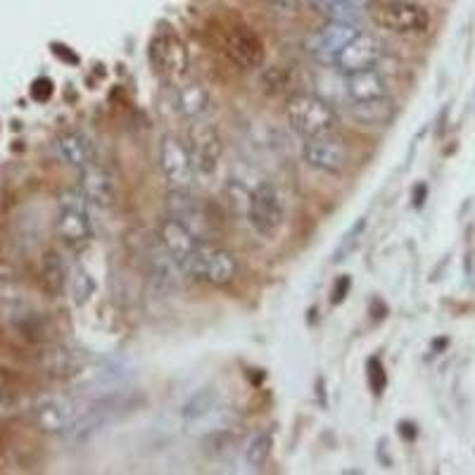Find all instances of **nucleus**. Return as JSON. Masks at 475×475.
Wrapping results in <instances>:
<instances>
[{
  "mask_svg": "<svg viewBox=\"0 0 475 475\" xmlns=\"http://www.w3.org/2000/svg\"><path fill=\"white\" fill-rule=\"evenodd\" d=\"M366 14L376 27L395 36L416 39L430 31V13L414 0H366Z\"/></svg>",
  "mask_w": 475,
  "mask_h": 475,
  "instance_id": "f257e3e1",
  "label": "nucleus"
},
{
  "mask_svg": "<svg viewBox=\"0 0 475 475\" xmlns=\"http://www.w3.org/2000/svg\"><path fill=\"white\" fill-rule=\"evenodd\" d=\"M285 119L302 139L336 133L340 126L333 103L317 93H295L285 103Z\"/></svg>",
  "mask_w": 475,
  "mask_h": 475,
  "instance_id": "f03ea898",
  "label": "nucleus"
},
{
  "mask_svg": "<svg viewBox=\"0 0 475 475\" xmlns=\"http://www.w3.org/2000/svg\"><path fill=\"white\" fill-rule=\"evenodd\" d=\"M148 59H150L152 72L157 74V79L169 88L181 86L188 81L191 74V55L188 48L176 33L162 31L150 40L148 48Z\"/></svg>",
  "mask_w": 475,
  "mask_h": 475,
  "instance_id": "7ed1b4c3",
  "label": "nucleus"
},
{
  "mask_svg": "<svg viewBox=\"0 0 475 475\" xmlns=\"http://www.w3.org/2000/svg\"><path fill=\"white\" fill-rule=\"evenodd\" d=\"M247 221L257 236L276 238L285 224V198L281 188L271 181H262L247 195Z\"/></svg>",
  "mask_w": 475,
  "mask_h": 475,
  "instance_id": "20e7f679",
  "label": "nucleus"
},
{
  "mask_svg": "<svg viewBox=\"0 0 475 475\" xmlns=\"http://www.w3.org/2000/svg\"><path fill=\"white\" fill-rule=\"evenodd\" d=\"M185 276L200 281V283L221 288L238 278V259L231 250H226L224 245L214 243V240H202Z\"/></svg>",
  "mask_w": 475,
  "mask_h": 475,
  "instance_id": "39448f33",
  "label": "nucleus"
},
{
  "mask_svg": "<svg viewBox=\"0 0 475 475\" xmlns=\"http://www.w3.org/2000/svg\"><path fill=\"white\" fill-rule=\"evenodd\" d=\"M166 207H169V217L178 219L195 236L202 240H214V217L210 207L193 195L191 188H172L166 195Z\"/></svg>",
  "mask_w": 475,
  "mask_h": 475,
  "instance_id": "423d86ee",
  "label": "nucleus"
},
{
  "mask_svg": "<svg viewBox=\"0 0 475 475\" xmlns=\"http://www.w3.org/2000/svg\"><path fill=\"white\" fill-rule=\"evenodd\" d=\"M185 146L191 150L195 172L202 174V176L217 172L219 159H221V152H224V143H221V136H219L214 126L202 121V119L191 121L188 136H185Z\"/></svg>",
  "mask_w": 475,
  "mask_h": 475,
  "instance_id": "0eeeda50",
  "label": "nucleus"
},
{
  "mask_svg": "<svg viewBox=\"0 0 475 475\" xmlns=\"http://www.w3.org/2000/svg\"><path fill=\"white\" fill-rule=\"evenodd\" d=\"M159 169L172 188H191L198 172L184 139L166 133L159 143Z\"/></svg>",
  "mask_w": 475,
  "mask_h": 475,
  "instance_id": "6e6552de",
  "label": "nucleus"
},
{
  "mask_svg": "<svg viewBox=\"0 0 475 475\" xmlns=\"http://www.w3.org/2000/svg\"><path fill=\"white\" fill-rule=\"evenodd\" d=\"M362 29L356 24H343V22H326L324 27L317 29L307 39V53L311 59H317L318 65L336 67L337 55L343 53V48L354 39Z\"/></svg>",
  "mask_w": 475,
  "mask_h": 475,
  "instance_id": "1a4fd4ad",
  "label": "nucleus"
},
{
  "mask_svg": "<svg viewBox=\"0 0 475 475\" xmlns=\"http://www.w3.org/2000/svg\"><path fill=\"white\" fill-rule=\"evenodd\" d=\"M304 162L324 174H343L350 165V150L336 133L317 136V139H304L302 146Z\"/></svg>",
  "mask_w": 475,
  "mask_h": 475,
  "instance_id": "9d476101",
  "label": "nucleus"
},
{
  "mask_svg": "<svg viewBox=\"0 0 475 475\" xmlns=\"http://www.w3.org/2000/svg\"><path fill=\"white\" fill-rule=\"evenodd\" d=\"M159 233V245L165 247V252L174 259V264L178 266L181 273L188 271V266L193 264V259L198 255V247L202 243V238H198L191 229H185L178 219L166 217L157 229Z\"/></svg>",
  "mask_w": 475,
  "mask_h": 475,
  "instance_id": "9b49d317",
  "label": "nucleus"
},
{
  "mask_svg": "<svg viewBox=\"0 0 475 475\" xmlns=\"http://www.w3.org/2000/svg\"><path fill=\"white\" fill-rule=\"evenodd\" d=\"M55 229H58L59 240L74 250L79 247H86L93 240V224L91 217H88L86 207L79 198H65L59 202L58 211V221H55Z\"/></svg>",
  "mask_w": 475,
  "mask_h": 475,
  "instance_id": "f8f14e48",
  "label": "nucleus"
},
{
  "mask_svg": "<svg viewBox=\"0 0 475 475\" xmlns=\"http://www.w3.org/2000/svg\"><path fill=\"white\" fill-rule=\"evenodd\" d=\"M226 53L243 69H259L266 59L264 40L247 24H238L226 36Z\"/></svg>",
  "mask_w": 475,
  "mask_h": 475,
  "instance_id": "ddd939ff",
  "label": "nucleus"
},
{
  "mask_svg": "<svg viewBox=\"0 0 475 475\" xmlns=\"http://www.w3.org/2000/svg\"><path fill=\"white\" fill-rule=\"evenodd\" d=\"M383 58V46L373 33L359 31L354 39L343 48V53L337 55L336 69L340 74H352L359 69H371L376 67Z\"/></svg>",
  "mask_w": 475,
  "mask_h": 475,
  "instance_id": "4468645a",
  "label": "nucleus"
},
{
  "mask_svg": "<svg viewBox=\"0 0 475 475\" xmlns=\"http://www.w3.org/2000/svg\"><path fill=\"white\" fill-rule=\"evenodd\" d=\"M79 188L81 198L98 207H110L117 200V181H114L112 174L107 172L105 166L95 165V162L81 169Z\"/></svg>",
  "mask_w": 475,
  "mask_h": 475,
  "instance_id": "2eb2a0df",
  "label": "nucleus"
},
{
  "mask_svg": "<svg viewBox=\"0 0 475 475\" xmlns=\"http://www.w3.org/2000/svg\"><path fill=\"white\" fill-rule=\"evenodd\" d=\"M174 110L188 121L202 119L211 110V95L198 81H184L181 86L172 88Z\"/></svg>",
  "mask_w": 475,
  "mask_h": 475,
  "instance_id": "dca6fc26",
  "label": "nucleus"
},
{
  "mask_svg": "<svg viewBox=\"0 0 475 475\" xmlns=\"http://www.w3.org/2000/svg\"><path fill=\"white\" fill-rule=\"evenodd\" d=\"M345 95L350 98V103L385 98L388 95V81L378 74L376 67L345 74Z\"/></svg>",
  "mask_w": 475,
  "mask_h": 475,
  "instance_id": "f3484780",
  "label": "nucleus"
},
{
  "mask_svg": "<svg viewBox=\"0 0 475 475\" xmlns=\"http://www.w3.org/2000/svg\"><path fill=\"white\" fill-rule=\"evenodd\" d=\"M55 148H58L59 157L65 159V165L76 166V169H84V166L95 162V148H93L91 139H88L86 133L81 131L59 133L58 140H55Z\"/></svg>",
  "mask_w": 475,
  "mask_h": 475,
  "instance_id": "a211bd4d",
  "label": "nucleus"
},
{
  "mask_svg": "<svg viewBox=\"0 0 475 475\" xmlns=\"http://www.w3.org/2000/svg\"><path fill=\"white\" fill-rule=\"evenodd\" d=\"M36 423L46 433H67L76 428V409L65 399H48L36 409Z\"/></svg>",
  "mask_w": 475,
  "mask_h": 475,
  "instance_id": "6ab92c4d",
  "label": "nucleus"
},
{
  "mask_svg": "<svg viewBox=\"0 0 475 475\" xmlns=\"http://www.w3.org/2000/svg\"><path fill=\"white\" fill-rule=\"evenodd\" d=\"M350 114L363 126H388L397 117V107L385 95V98L363 100V103H350Z\"/></svg>",
  "mask_w": 475,
  "mask_h": 475,
  "instance_id": "aec40b11",
  "label": "nucleus"
},
{
  "mask_svg": "<svg viewBox=\"0 0 475 475\" xmlns=\"http://www.w3.org/2000/svg\"><path fill=\"white\" fill-rule=\"evenodd\" d=\"M309 5L326 22H343V24L359 27V20H362V7L356 0H309Z\"/></svg>",
  "mask_w": 475,
  "mask_h": 475,
  "instance_id": "412c9836",
  "label": "nucleus"
},
{
  "mask_svg": "<svg viewBox=\"0 0 475 475\" xmlns=\"http://www.w3.org/2000/svg\"><path fill=\"white\" fill-rule=\"evenodd\" d=\"M217 411H219V395L211 388H207L188 399V404L184 407V418L185 423H193V426H195V423L205 421V418H210V416L217 414Z\"/></svg>",
  "mask_w": 475,
  "mask_h": 475,
  "instance_id": "4be33fe9",
  "label": "nucleus"
},
{
  "mask_svg": "<svg viewBox=\"0 0 475 475\" xmlns=\"http://www.w3.org/2000/svg\"><path fill=\"white\" fill-rule=\"evenodd\" d=\"M40 281H43V288H46L50 295H59V292L65 291V285H67L65 262H62L55 252H48L46 259H43Z\"/></svg>",
  "mask_w": 475,
  "mask_h": 475,
  "instance_id": "5701e85b",
  "label": "nucleus"
},
{
  "mask_svg": "<svg viewBox=\"0 0 475 475\" xmlns=\"http://www.w3.org/2000/svg\"><path fill=\"white\" fill-rule=\"evenodd\" d=\"M271 449H273V435H271L269 430L257 433L250 440V444L245 447V466L247 469H262V466H266Z\"/></svg>",
  "mask_w": 475,
  "mask_h": 475,
  "instance_id": "b1692460",
  "label": "nucleus"
},
{
  "mask_svg": "<svg viewBox=\"0 0 475 475\" xmlns=\"http://www.w3.org/2000/svg\"><path fill=\"white\" fill-rule=\"evenodd\" d=\"M363 231H366V219H359V221H356V224L352 226L350 231H347L343 236V240H340V245H337L336 259H333V262H337V264H340V262H345V259L350 257L352 252H354L356 245L362 243Z\"/></svg>",
  "mask_w": 475,
  "mask_h": 475,
  "instance_id": "393cba45",
  "label": "nucleus"
},
{
  "mask_svg": "<svg viewBox=\"0 0 475 475\" xmlns=\"http://www.w3.org/2000/svg\"><path fill=\"white\" fill-rule=\"evenodd\" d=\"M266 10L276 20H295L302 13V0H266Z\"/></svg>",
  "mask_w": 475,
  "mask_h": 475,
  "instance_id": "a878e982",
  "label": "nucleus"
},
{
  "mask_svg": "<svg viewBox=\"0 0 475 475\" xmlns=\"http://www.w3.org/2000/svg\"><path fill=\"white\" fill-rule=\"evenodd\" d=\"M93 291H95V283H93V278L88 276L86 271H76L72 278V295L74 302L76 304H86L91 300Z\"/></svg>",
  "mask_w": 475,
  "mask_h": 475,
  "instance_id": "bb28decb",
  "label": "nucleus"
},
{
  "mask_svg": "<svg viewBox=\"0 0 475 475\" xmlns=\"http://www.w3.org/2000/svg\"><path fill=\"white\" fill-rule=\"evenodd\" d=\"M366 376H369L371 390H373L376 395H381V392L385 390V385H388V378H385V371H383V366H381V362H378V359H371Z\"/></svg>",
  "mask_w": 475,
  "mask_h": 475,
  "instance_id": "cd10ccee",
  "label": "nucleus"
},
{
  "mask_svg": "<svg viewBox=\"0 0 475 475\" xmlns=\"http://www.w3.org/2000/svg\"><path fill=\"white\" fill-rule=\"evenodd\" d=\"M350 285H352V281H350V276H340L336 281V285H333V292H330V302L333 304H340L345 300V297H347V292H350Z\"/></svg>",
  "mask_w": 475,
  "mask_h": 475,
  "instance_id": "c85d7f7f",
  "label": "nucleus"
}]
</instances>
